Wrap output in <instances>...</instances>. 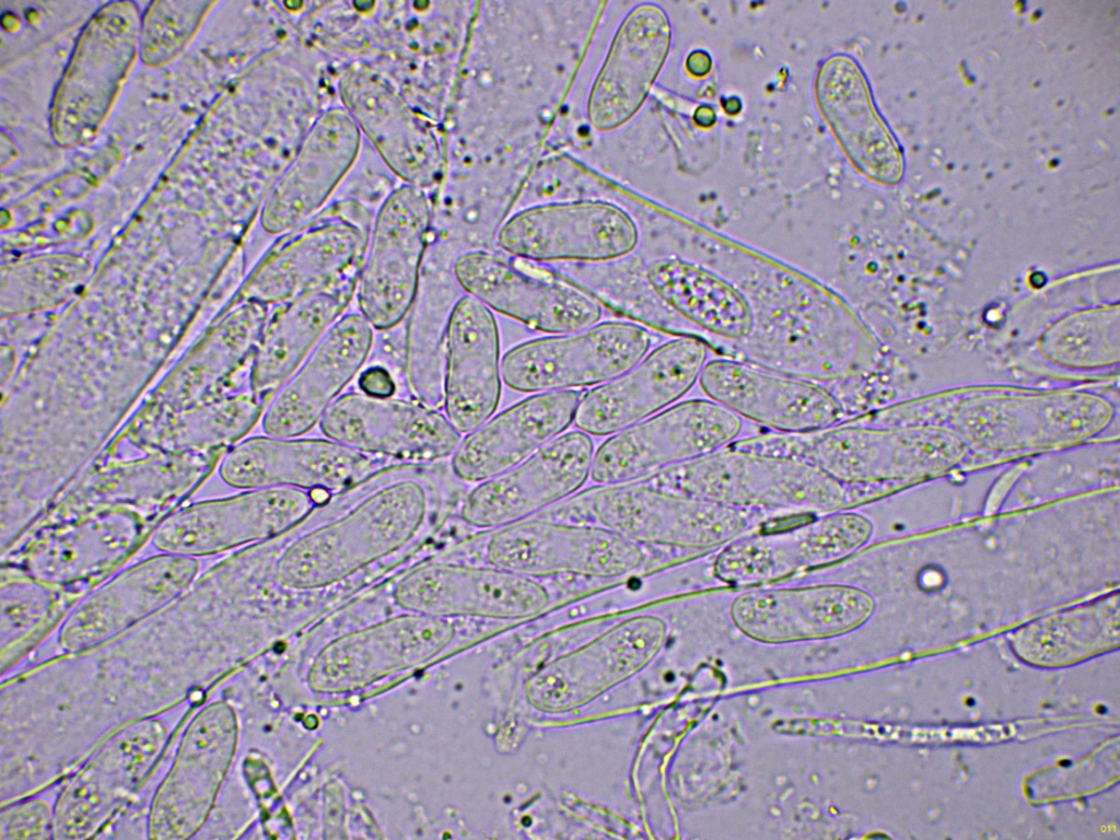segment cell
<instances>
[{
    "mask_svg": "<svg viewBox=\"0 0 1120 840\" xmlns=\"http://www.w3.org/2000/svg\"><path fill=\"white\" fill-rule=\"evenodd\" d=\"M1036 349L1049 365L1074 373L1109 370L1119 362V306L1093 305L1049 325Z\"/></svg>",
    "mask_w": 1120,
    "mask_h": 840,
    "instance_id": "obj_40",
    "label": "cell"
},
{
    "mask_svg": "<svg viewBox=\"0 0 1120 840\" xmlns=\"http://www.w3.org/2000/svg\"><path fill=\"white\" fill-rule=\"evenodd\" d=\"M363 143L340 104L325 107L267 196L258 215L261 230L280 236L325 208L355 165Z\"/></svg>",
    "mask_w": 1120,
    "mask_h": 840,
    "instance_id": "obj_29",
    "label": "cell"
},
{
    "mask_svg": "<svg viewBox=\"0 0 1120 840\" xmlns=\"http://www.w3.org/2000/svg\"><path fill=\"white\" fill-rule=\"evenodd\" d=\"M432 222L429 194L401 183L375 211L355 292L360 314L373 328L395 327L412 307Z\"/></svg>",
    "mask_w": 1120,
    "mask_h": 840,
    "instance_id": "obj_14",
    "label": "cell"
},
{
    "mask_svg": "<svg viewBox=\"0 0 1120 840\" xmlns=\"http://www.w3.org/2000/svg\"><path fill=\"white\" fill-rule=\"evenodd\" d=\"M1118 638V596L1059 611L1024 627L1016 639L1048 646H1073L1087 652ZM1052 648V649H1053Z\"/></svg>",
    "mask_w": 1120,
    "mask_h": 840,
    "instance_id": "obj_41",
    "label": "cell"
},
{
    "mask_svg": "<svg viewBox=\"0 0 1120 840\" xmlns=\"http://www.w3.org/2000/svg\"><path fill=\"white\" fill-rule=\"evenodd\" d=\"M708 357V346L696 337L660 345L621 375L583 394L575 428L608 436L668 408L695 386Z\"/></svg>",
    "mask_w": 1120,
    "mask_h": 840,
    "instance_id": "obj_28",
    "label": "cell"
},
{
    "mask_svg": "<svg viewBox=\"0 0 1120 840\" xmlns=\"http://www.w3.org/2000/svg\"><path fill=\"white\" fill-rule=\"evenodd\" d=\"M873 534V522L853 510L813 514L726 544L715 556L713 575L731 586L772 583L842 560L862 549Z\"/></svg>",
    "mask_w": 1120,
    "mask_h": 840,
    "instance_id": "obj_18",
    "label": "cell"
},
{
    "mask_svg": "<svg viewBox=\"0 0 1120 840\" xmlns=\"http://www.w3.org/2000/svg\"><path fill=\"white\" fill-rule=\"evenodd\" d=\"M238 738V716L229 701L208 702L194 714L150 801L147 838L180 840L201 832L217 806Z\"/></svg>",
    "mask_w": 1120,
    "mask_h": 840,
    "instance_id": "obj_11",
    "label": "cell"
},
{
    "mask_svg": "<svg viewBox=\"0 0 1120 840\" xmlns=\"http://www.w3.org/2000/svg\"><path fill=\"white\" fill-rule=\"evenodd\" d=\"M362 264L279 304L268 317L249 376L250 390L258 398L268 404L343 316L355 295Z\"/></svg>",
    "mask_w": 1120,
    "mask_h": 840,
    "instance_id": "obj_37",
    "label": "cell"
},
{
    "mask_svg": "<svg viewBox=\"0 0 1120 840\" xmlns=\"http://www.w3.org/2000/svg\"><path fill=\"white\" fill-rule=\"evenodd\" d=\"M390 594L405 611L502 621L534 618L552 600L541 580L488 564L434 557L398 574Z\"/></svg>",
    "mask_w": 1120,
    "mask_h": 840,
    "instance_id": "obj_17",
    "label": "cell"
},
{
    "mask_svg": "<svg viewBox=\"0 0 1120 840\" xmlns=\"http://www.w3.org/2000/svg\"><path fill=\"white\" fill-rule=\"evenodd\" d=\"M85 266L74 258H50L10 270L8 289L16 308H34L60 301L79 284Z\"/></svg>",
    "mask_w": 1120,
    "mask_h": 840,
    "instance_id": "obj_43",
    "label": "cell"
},
{
    "mask_svg": "<svg viewBox=\"0 0 1120 840\" xmlns=\"http://www.w3.org/2000/svg\"><path fill=\"white\" fill-rule=\"evenodd\" d=\"M358 386L361 393L372 397H393L396 392L390 373L380 365L366 368L359 376Z\"/></svg>",
    "mask_w": 1120,
    "mask_h": 840,
    "instance_id": "obj_45",
    "label": "cell"
},
{
    "mask_svg": "<svg viewBox=\"0 0 1120 840\" xmlns=\"http://www.w3.org/2000/svg\"><path fill=\"white\" fill-rule=\"evenodd\" d=\"M650 347L644 327L604 322L514 346L501 359L502 381L535 394L600 385L634 366Z\"/></svg>",
    "mask_w": 1120,
    "mask_h": 840,
    "instance_id": "obj_16",
    "label": "cell"
},
{
    "mask_svg": "<svg viewBox=\"0 0 1120 840\" xmlns=\"http://www.w3.org/2000/svg\"><path fill=\"white\" fill-rule=\"evenodd\" d=\"M670 38L661 7L642 3L626 15L588 96L587 118L595 130H615L637 114L666 60Z\"/></svg>",
    "mask_w": 1120,
    "mask_h": 840,
    "instance_id": "obj_36",
    "label": "cell"
},
{
    "mask_svg": "<svg viewBox=\"0 0 1120 840\" xmlns=\"http://www.w3.org/2000/svg\"><path fill=\"white\" fill-rule=\"evenodd\" d=\"M211 4L205 1L153 2L141 26L144 62L160 66L171 61L189 43Z\"/></svg>",
    "mask_w": 1120,
    "mask_h": 840,
    "instance_id": "obj_42",
    "label": "cell"
},
{
    "mask_svg": "<svg viewBox=\"0 0 1120 840\" xmlns=\"http://www.w3.org/2000/svg\"><path fill=\"white\" fill-rule=\"evenodd\" d=\"M374 214L357 199H332L275 240L246 279L238 300L279 305L343 275L363 261Z\"/></svg>",
    "mask_w": 1120,
    "mask_h": 840,
    "instance_id": "obj_10",
    "label": "cell"
},
{
    "mask_svg": "<svg viewBox=\"0 0 1120 840\" xmlns=\"http://www.w3.org/2000/svg\"><path fill=\"white\" fill-rule=\"evenodd\" d=\"M54 804L36 795L1 805L0 840L54 839Z\"/></svg>",
    "mask_w": 1120,
    "mask_h": 840,
    "instance_id": "obj_44",
    "label": "cell"
},
{
    "mask_svg": "<svg viewBox=\"0 0 1120 840\" xmlns=\"http://www.w3.org/2000/svg\"><path fill=\"white\" fill-rule=\"evenodd\" d=\"M141 26L132 2L108 3L91 18L52 101L50 124L59 144L81 145L95 136L140 48Z\"/></svg>",
    "mask_w": 1120,
    "mask_h": 840,
    "instance_id": "obj_12",
    "label": "cell"
},
{
    "mask_svg": "<svg viewBox=\"0 0 1120 840\" xmlns=\"http://www.w3.org/2000/svg\"><path fill=\"white\" fill-rule=\"evenodd\" d=\"M163 715L104 740L66 780L54 803V839L98 837L149 781L176 733Z\"/></svg>",
    "mask_w": 1120,
    "mask_h": 840,
    "instance_id": "obj_9",
    "label": "cell"
},
{
    "mask_svg": "<svg viewBox=\"0 0 1120 840\" xmlns=\"http://www.w3.org/2000/svg\"><path fill=\"white\" fill-rule=\"evenodd\" d=\"M705 551L644 546L591 523L537 516L445 549L438 559L481 563L521 575L612 580L702 558Z\"/></svg>",
    "mask_w": 1120,
    "mask_h": 840,
    "instance_id": "obj_5",
    "label": "cell"
},
{
    "mask_svg": "<svg viewBox=\"0 0 1120 840\" xmlns=\"http://www.w3.org/2000/svg\"><path fill=\"white\" fill-rule=\"evenodd\" d=\"M875 605L871 593L849 584L752 588L732 600L730 617L751 640L781 644L849 633L871 618Z\"/></svg>",
    "mask_w": 1120,
    "mask_h": 840,
    "instance_id": "obj_31",
    "label": "cell"
},
{
    "mask_svg": "<svg viewBox=\"0 0 1120 840\" xmlns=\"http://www.w3.org/2000/svg\"><path fill=\"white\" fill-rule=\"evenodd\" d=\"M410 464L360 452L329 439L254 436L233 446L220 463L222 480L237 489L292 487L334 494Z\"/></svg>",
    "mask_w": 1120,
    "mask_h": 840,
    "instance_id": "obj_23",
    "label": "cell"
},
{
    "mask_svg": "<svg viewBox=\"0 0 1120 840\" xmlns=\"http://www.w3.org/2000/svg\"><path fill=\"white\" fill-rule=\"evenodd\" d=\"M789 514L733 508L641 481L602 486L555 518L596 524L644 546L710 553L745 534L777 526Z\"/></svg>",
    "mask_w": 1120,
    "mask_h": 840,
    "instance_id": "obj_7",
    "label": "cell"
},
{
    "mask_svg": "<svg viewBox=\"0 0 1120 840\" xmlns=\"http://www.w3.org/2000/svg\"><path fill=\"white\" fill-rule=\"evenodd\" d=\"M318 506L303 489H252L180 508L156 529L152 544L162 552L214 555L281 535Z\"/></svg>",
    "mask_w": 1120,
    "mask_h": 840,
    "instance_id": "obj_21",
    "label": "cell"
},
{
    "mask_svg": "<svg viewBox=\"0 0 1120 840\" xmlns=\"http://www.w3.org/2000/svg\"><path fill=\"white\" fill-rule=\"evenodd\" d=\"M815 97L824 119L854 167L873 178L887 177L889 143L855 61L841 54L825 60L816 74Z\"/></svg>",
    "mask_w": 1120,
    "mask_h": 840,
    "instance_id": "obj_38",
    "label": "cell"
},
{
    "mask_svg": "<svg viewBox=\"0 0 1120 840\" xmlns=\"http://www.w3.org/2000/svg\"><path fill=\"white\" fill-rule=\"evenodd\" d=\"M650 290L692 337L723 358L736 359L755 329V314L743 290L723 273L677 256L645 268Z\"/></svg>",
    "mask_w": 1120,
    "mask_h": 840,
    "instance_id": "obj_33",
    "label": "cell"
},
{
    "mask_svg": "<svg viewBox=\"0 0 1120 840\" xmlns=\"http://www.w3.org/2000/svg\"><path fill=\"white\" fill-rule=\"evenodd\" d=\"M330 70L336 101L364 141L401 184L429 194L444 172L436 124L371 69L349 63Z\"/></svg>",
    "mask_w": 1120,
    "mask_h": 840,
    "instance_id": "obj_15",
    "label": "cell"
},
{
    "mask_svg": "<svg viewBox=\"0 0 1120 840\" xmlns=\"http://www.w3.org/2000/svg\"><path fill=\"white\" fill-rule=\"evenodd\" d=\"M695 120L702 127H710L715 121L714 110L710 106H700L695 112Z\"/></svg>",
    "mask_w": 1120,
    "mask_h": 840,
    "instance_id": "obj_47",
    "label": "cell"
},
{
    "mask_svg": "<svg viewBox=\"0 0 1120 840\" xmlns=\"http://www.w3.org/2000/svg\"><path fill=\"white\" fill-rule=\"evenodd\" d=\"M730 446L805 462L843 485L906 487L952 471L972 453L946 427H871L845 421L805 433L747 436Z\"/></svg>",
    "mask_w": 1120,
    "mask_h": 840,
    "instance_id": "obj_3",
    "label": "cell"
},
{
    "mask_svg": "<svg viewBox=\"0 0 1120 840\" xmlns=\"http://www.w3.org/2000/svg\"><path fill=\"white\" fill-rule=\"evenodd\" d=\"M594 452L587 433L560 434L517 466L478 483L464 498L462 522L491 530L546 512L584 486Z\"/></svg>",
    "mask_w": 1120,
    "mask_h": 840,
    "instance_id": "obj_24",
    "label": "cell"
},
{
    "mask_svg": "<svg viewBox=\"0 0 1120 840\" xmlns=\"http://www.w3.org/2000/svg\"><path fill=\"white\" fill-rule=\"evenodd\" d=\"M686 67L692 75L704 77L712 67L711 58L703 50L692 51L687 58Z\"/></svg>",
    "mask_w": 1120,
    "mask_h": 840,
    "instance_id": "obj_46",
    "label": "cell"
},
{
    "mask_svg": "<svg viewBox=\"0 0 1120 840\" xmlns=\"http://www.w3.org/2000/svg\"><path fill=\"white\" fill-rule=\"evenodd\" d=\"M199 567L195 557L163 552L116 574L71 609L57 634L59 648L80 652L125 633L180 596Z\"/></svg>",
    "mask_w": 1120,
    "mask_h": 840,
    "instance_id": "obj_26",
    "label": "cell"
},
{
    "mask_svg": "<svg viewBox=\"0 0 1120 840\" xmlns=\"http://www.w3.org/2000/svg\"><path fill=\"white\" fill-rule=\"evenodd\" d=\"M221 460L214 456L136 453L110 442L43 515L65 518L100 511L158 529L183 508Z\"/></svg>",
    "mask_w": 1120,
    "mask_h": 840,
    "instance_id": "obj_8",
    "label": "cell"
},
{
    "mask_svg": "<svg viewBox=\"0 0 1120 840\" xmlns=\"http://www.w3.org/2000/svg\"><path fill=\"white\" fill-rule=\"evenodd\" d=\"M698 383L710 400L779 433L817 431L847 419L826 385L737 359L708 360Z\"/></svg>",
    "mask_w": 1120,
    "mask_h": 840,
    "instance_id": "obj_30",
    "label": "cell"
},
{
    "mask_svg": "<svg viewBox=\"0 0 1120 840\" xmlns=\"http://www.w3.org/2000/svg\"><path fill=\"white\" fill-rule=\"evenodd\" d=\"M743 419L710 399H690L605 440L594 452L590 478L599 486L645 481L728 446Z\"/></svg>",
    "mask_w": 1120,
    "mask_h": 840,
    "instance_id": "obj_13",
    "label": "cell"
},
{
    "mask_svg": "<svg viewBox=\"0 0 1120 840\" xmlns=\"http://www.w3.org/2000/svg\"><path fill=\"white\" fill-rule=\"evenodd\" d=\"M667 637L656 615L631 616L541 666L526 682L525 696L536 710L572 711L643 669Z\"/></svg>",
    "mask_w": 1120,
    "mask_h": 840,
    "instance_id": "obj_19",
    "label": "cell"
},
{
    "mask_svg": "<svg viewBox=\"0 0 1120 840\" xmlns=\"http://www.w3.org/2000/svg\"><path fill=\"white\" fill-rule=\"evenodd\" d=\"M579 389L537 393L467 433L451 456L453 475L480 483L527 459L573 423Z\"/></svg>",
    "mask_w": 1120,
    "mask_h": 840,
    "instance_id": "obj_35",
    "label": "cell"
},
{
    "mask_svg": "<svg viewBox=\"0 0 1120 840\" xmlns=\"http://www.w3.org/2000/svg\"><path fill=\"white\" fill-rule=\"evenodd\" d=\"M642 482L738 509L802 514L853 510L887 497L879 483L843 485L805 462L730 445Z\"/></svg>",
    "mask_w": 1120,
    "mask_h": 840,
    "instance_id": "obj_6",
    "label": "cell"
},
{
    "mask_svg": "<svg viewBox=\"0 0 1120 840\" xmlns=\"http://www.w3.org/2000/svg\"><path fill=\"white\" fill-rule=\"evenodd\" d=\"M457 635L453 618L407 611L345 633L315 656L310 688L342 693L390 674L420 666L441 654Z\"/></svg>",
    "mask_w": 1120,
    "mask_h": 840,
    "instance_id": "obj_20",
    "label": "cell"
},
{
    "mask_svg": "<svg viewBox=\"0 0 1120 840\" xmlns=\"http://www.w3.org/2000/svg\"><path fill=\"white\" fill-rule=\"evenodd\" d=\"M453 275L467 295L536 331L572 332L602 317L600 304L585 290L494 254L464 253L454 261Z\"/></svg>",
    "mask_w": 1120,
    "mask_h": 840,
    "instance_id": "obj_22",
    "label": "cell"
},
{
    "mask_svg": "<svg viewBox=\"0 0 1120 840\" xmlns=\"http://www.w3.org/2000/svg\"><path fill=\"white\" fill-rule=\"evenodd\" d=\"M244 655L213 602L188 588L105 643L4 677L1 727L28 771L55 784L119 730L202 700Z\"/></svg>",
    "mask_w": 1120,
    "mask_h": 840,
    "instance_id": "obj_1",
    "label": "cell"
},
{
    "mask_svg": "<svg viewBox=\"0 0 1120 840\" xmlns=\"http://www.w3.org/2000/svg\"><path fill=\"white\" fill-rule=\"evenodd\" d=\"M432 464H404L318 506L288 532L273 579L314 591L345 582L376 562L423 546L443 524Z\"/></svg>",
    "mask_w": 1120,
    "mask_h": 840,
    "instance_id": "obj_2",
    "label": "cell"
},
{
    "mask_svg": "<svg viewBox=\"0 0 1120 840\" xmlns=\"http://www.w3.org/2000/svg\"><path fill=\"white\" fill-rule=\"evenodd\" d=\"M933 401V400H932ZM929 424L957 434L981 455H1030L1074 446L1099 436L1116 416L1112 401L1077 392L972 389L936 397Z\"/></svg>",
    "mask_w": 1120,
    "mask_h": 840,
    "instance_id": "obj_4",
    "label": "cell"
},
{
    "mask_svg": "<svg viewBox=\"0 0 1120 840\" xmlns=\"http://www.w3.org/2000/svg\"><path fill=\"white\" fill-rule=\"evenodd\" d=\"M329 440L353 450L410 464H435L462 441L446 416L422 401L340 395L319 421Z\"/></svg>",
    "mask_w": 1120,
    "mask_h": 840,
    "instance_id": "obj_25",
    "label": "cell"
},
{
    "mask_svg": "<svg viewBox=\"0 0 1120 840\" xmlns=\"http://www.w3.org/2000/svg\"><path fill=\"white\" fill-rule=\"evenodd\" d=\"M638 240L637 225L626 211L594 200L527 208L498 234L504 252L533 261H609L630 254Z\"/></svg>",
    "mask_w": 1120,
    "mask_h": 840,
    "instance_id": "obj_27",
    "label": "cell"
},
{
    "mask_svg": "<svg viewBox=\"0 0 1120 840\" xmlns=\"http://www.w3.org/2000/svg\"><path fill=\"white\" fill-rule=\"evenodd\" d=\"M78 602L33 578L0 570V667L11 673Z\"/></svg>",
    "mask_w": 1120,
    "mask_h": 840,
    "instance_id": "obj_39",
    "label": "cell"
},
{
    "mask_svg": "<svg viewBox=\"0 0 1120 840\" xmlns=\"http://www.w3.org/2000/svg\"><path fill=\"white\" fill-rule=\"evenodd\" d=\"M444 353V415L459 433H469L494 415L501 398L500 337L491 310L462 296L447 318Z\"/></svg>",
    "mask_w": 1120,
    "mask_h": 840,
    "instance_id": "obj_34",
    "label": "cell"
},
{
    "mask_svg": "<svg viewBox=\"0 0 1120 840\" xmlns=\"http://www.w3.org/2000/svg\"><path fill=\"white\" fill-rule=\"evenodd\" d=\"M372 343V325L360 313L343 315L268 402L264 432L298 438L312 430L360 372Z\"/></svg>",
    "mask_w": 1120,
    "mask_h": 840,
    "instance_id": "obj_32",
    "label": "cell"
}]
</instances>
